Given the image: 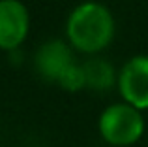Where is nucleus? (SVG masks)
I'll return each instance as SVG.
<instances>
[{
  "label": "nucleus",
  "instance_id": "1",
  "mask_svg": "<svg viewBox=\"0 0 148 147\" xmlns=\"http://www.w3.org/2000/svg\"><path fill=\"white\" fill-rule=\"evenodd\" d=\"M114 15L105 4L96 0L81 2L66 19V42L83 55H99L114 40Z\"/></svg>",
  "mask_w": 148,
  "mask_h": 147
},
{
  "label": "nucleus",
  "instance_id": "2",
  "mask_svg": "<svg viewBox=\"0 0 148 147\" xmlns=\"http://www.w3.org/2000/svg\"><path fill=\"white\" fill-rule=\"evenodd\" d=\"M146 130L143 111L130 106L127 102L109 104L98 117L99 138L111 147L135 145Z\"/></svg>",
  "mask_w": 148,
  "mask_h": 147
},
{
  "label": "nucleus",
  "instance_id": "5",
  "mask_svg": "<svg viewBox=\"0 0 148 147\" xmlns=\"http://www.w3.org/2000/svg\"><path fill=\"white\" fill-rule=\"evenodd\" d=\"M73 62V47L60 38L43 42L34 53V70L41 79L51 83H58L62 74Z\"/></svg>",
  "mask_w": 148,
  "mask_h": 147
},
{
  "label": "nucleus",
  "instance_id": "4",
  "mask_svg": "<svg viewBox=\"0 0 148 147\" xmlns=\"http://www.w3.org/2000/svg\"><path fill=\"white\" fill-rule=\"evenodd\" d=\"M30 34V11L21 0H0V51H15Z\"/></svg>",
  "mask_w": 148,
  "mask_h": 147
},
{
  "label": "nucleus",
  "instance_id": "7",
  "mask_svg": "<svg viewBox=\"0 0 148 147\" xmlns=\"http://www.w3.org/2000/svg\"><path fill=\"white\" fill-rule=\"evenodd\" d=\"M58 85L68 92H79L83 89H86V74H84L83 62L75 60L73 64H69L68 70L62 74V77L58 79Z\"/></svg>",
  "mask_w": 148,
  "mask_h": 147
},
{
  "label": "nucleus",
  "instance_id": "6",
  "mask_svg": "<svg viewBox=\"0 0 148 147\" xmlns=\"http://www.w3.org/2000/svg\"><path fill=\"white\" fill-rule=\"evenodd\" d=\"M83 66H84V74H86V89L96 91V92H103V91L116 87L118 72L103 57L99 55L88 57L83 62Z\"/></svg>",
  "mask_w": 148,
  "mask_h": 147
},
{
  "label": "nucleus",
  "instance_id": "3",
  "mask_svg": "<svg viewBox=\"0 0 148 147\" xmlns=\"http://www.w3.org/2000/svg\"><path fill=\"white\" fill-rule=\"evenodd\" d=\"M116 89L124 102L141 111L148 110V55H135L124 62Z\"/></svg>",
  "mask_w": 148,
  "mask_h": 147
}]
</instances>
